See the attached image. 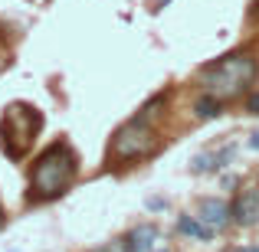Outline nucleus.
<instances>
[{
    "instance_id": "6",
    "label": "nucleus",
    "mask_w": 259,
    "mask_h": 252,
    "mask_svg": "<svg viewBox=\"0 0 259 252\" xmlns=\"http://www.w3.org/2000/svg\"><path fill=\"white\" fill-rule=\"evenodd\" d=\"M154 229L151 226H138L121 239V252H151V242H154Z\"/></svg>"
},
{
    "instance_id": "9",
    "label": "nucleus",
    "mask_w": 259,
    "mask_h": 252,
    "mask_svg": "<svg viewBox=\"0 0 259 252\" xmlns=\"http://www.w3.org/2000/svg\"><path fill=\"white\" fill-rule=\"evenodd\" d=\"M194 115H197V118H217V115H220V98L203 95V98L194 105Z\"/></svg>"
},
{
    "instance_id": "12",
    "label": "nucleus",
    "mask_w": 259,
    "mask_h": 252,
    "mask_svg": "<svg viewBox=\"0 0 259 252\" xmlns=\"http://www.w3.org/2000/svg\"><path fill=\"white\" fill-rule=\"evenodd\" d=\"M233 252H259V246H249V249H233Z\"/></svg>"
},
{
    "instance_id": "4",
    "label": "nucleus",
    "mask_w": 259,
    "mask_h": 252,
    "mask_svg": "<svg viewBox=\"0 0 259 252\" xmlns=\"http://www.w3.org/2000/svg\"><path fill=\"white\" fill-rule=\"evenodd\" d=\"M230 216H233L240 226H253V223H259V193L256 190H246V193L236 196Z\"/></svg>"
},
{
    "instance_id": "11",
    "label": "nucleus",
    "mask_w": 259,
    "mask_h": 252,
    "mask_svg": "<svg viewBox=\"0 0 259 252\" xmlns=\"http://www.w3.org/2000/svg\"><path fill=\"white\" fill-rule=\"evenodd\" d=\"M249 147H253V151H259V131L249 134Z\"/></svg>"
},
{
    "instance_id": "10",
    "label": "nucleus",
    "mask_w": 259,
    "mask_h": 252,
    "mask_svg": "<svg viewBox=\"0 0 259 252\" xmlns=\"http://www.w3.org/2000/svg\"><path fill=\"white\" fill-rule=\"evenodd\" d=\"M246 108H249V112H253V115H259V95H249Z\"/></svg>"
},
{
    "instance_id": "2",
    "label": "nucleus",
    "mask_w": 259,
    "mask_h": 252,
    "mask_svg": "<svg viewBox=\"0 0 259 252\" xmlns=\"http://www.w3.org/2000/svg\"><path fill=\"white\" fill-rule=\"evenodd\" d=\"M203 88L213 98H236L249 88V82L256 79V59L246 53H233V56H223L220 63H213L203 72Z\"/></svg>"
},
{
    "instance_id": "3",
    "label": "nucleus",
    "mask_w": 259,
    "mask_h": 252,
    "mask_svg": "<svg viewBox=\"0 0 259 252\" xmlns=\"http://www.w3.org/2000/svg\"><path fill=\"white\" fill-rule=\"evenodd\" d=\"M151 147H154V134H151V128L145 125V118H135V121H128V125L121 128L118 134H115L112 151L118 154V158L132 161V158H141V154H148Z\"/></svg>"
},
{
    "instance_id": "13",
    "label": "nucleus",
    "mask_w": 259,
    "mask_h": 252,
    "mask_svg": "<svg viewBox=\"0 0 259 252\" xmlns=\"http://www.w3.org/2000/svg\"><path fill=\"white\" fill-rule=\"evenodd\" d=\"M158 252H164V249H158Z\"/></svg>"
},
{
    "instance_id": "5",
    "label": "nucleus",
    "mask_w": 259,
    "mask_h": 252,
    "mask_svg": "<svg viewBox=\"0 0 259 252\" xmlns=\"http://www.w3.org/2000/svg\"><path fill=\"white\" fill-rule=\"evenodd\" d=\"M230 158H233V147H230V144L217 147V151H203V154H197V158H194V174H210V170H220Z\"/></svg>"
},
{
    "instance_id": "7",
    "label": "nucleus",
    "mask_w": 259,
    "mask_h": 252,
    "mask_svg": "<svg viewBox=\"0 0 259 252\" xmlns=\"http://www.w3.org/2000/svg\"><path fill=\"white\" fill-rule=\"evenodd\" d=\"M177 233H184V236H194V239L210 242V239L217 236V229L210 226V223H203V220H194V216H181V220H177Z\"/></svg>"
},
{
    "instance_id": "14",
    "label": "nucleus",
    "mask_w": 259,
    "mask_h": 252,
    "mask_svg": "<svg viewBox=\"0 0 259 252\" xmlns=\"http://www.w3.org/2000/svg\"><path fill=\"white\" fill-rule=\"evenodd\" d=\"M256 7H259V4H256Z\"/></svg>"
},
{
    "instance_id": "1",
    "label": "nucleus",
    "mask_w": 259,
    "mask_h": 252,
    "mask_svg": "<svg viewBox=\"0 0 259 252\" xmlns=\"http://www.w3.org/2000/svg\"><path fill=\"white\" fill-rule=\"evenodd\" d=\"M72 177H76V154H72L69 144L56 141V144L46 147V151L36 158V164H33L30 190H33V196H39V200H53V196L66 193V187H69Z\"/></svg>"
},
{
    "instance_id": "8",
    "label": "nucleus",
    "mask_w": 259,
    "mask_h": 252,
    "mask_svg": "<svg viewBox=\"0 0 259 252\" xmlns=\"http://www.w3.org/2000/svg\"><path fill=\"white\" fill-rule=\"evenodd\" d=\"M227 216H230V207L223 200H200V220L210 223L213 229H220L227 223Z\"/></svg>"
}]
</instances>
